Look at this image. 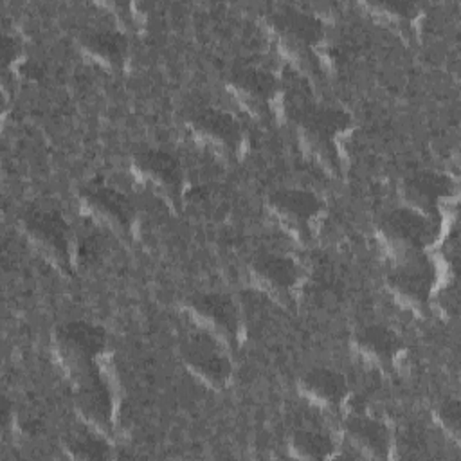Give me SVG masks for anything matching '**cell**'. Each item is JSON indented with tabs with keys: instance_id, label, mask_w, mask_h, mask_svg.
<instances>
[{
	"instance_id": "16",
	"label": "cell",
	"mask_w": 461,
	"mask_h": 461,
	"mask_svg": "<svg viewBox=\"0 0 461 461\" xmlns=\"http://www.w3.org/2000/svg\"><path fill=\"white\" fill-rule=\"evenodd\" d=\"M344 430L349 443L371 459H387L391 454V430L385 423L366 414L362 407H351L344 421Z\"/></svg>"
},
{
	"instance_id": "19",
	"label": "cell",
	"mask_w": 461,
	"mask_h": 461,
	"mask_svg": "<svg viewBox=\"0 0 461 461\" xmlns=\"http://www.w3.org/2000/svg\"><path fill=\"white\" fill-rule=\"evenodd\" d=\"M355 348L366 360L380 367H391L398 360L403 344L391 328L369 324L355 333Z\"/></svg>"
},
{
	"instance_id": "22",
	"label": "cell",
	"mask_w": 461,
	"mask_h": 461,
	"mask_svg": "<svg viewBox=\"0 0 461 461\" xmlns=\"http://www.w3.org/2000/svg\"><path fill=\"white\" fill-rule=\"evenodd\" d=\"M65 450L74 459H106L110 456V447L101 436L94 432H74L65 441Z\"/></svg>"
},
{
	"instance_id": "5",
	"label": "cell",
	"mask_w": 461,
	"mask_h": 461,
	"mask_svg": "<svg viewBox=\"0 0 461 461\" xmlns=\"http://www.w3.org/2000/svg\"><path fill=\"white\" fill-rule=\"evenodd\" d=\"M180 357L185 367L203 384L220 389L232 375V364L220 340L205 330L189 333L180 342Z\"/></svg>"
},
{
	"instance_id": "6",
	"label": "cell",
	"mask_w": 461,
	"mask_h": 461,
	"mask_svg": "<svg viewBox=\"0 0 461 461\" xmlns=\"http://www.w3.org/2000/svg\"><path fill=\"white\" fill-rule=\"evenodd\" d=\"M436 283V267L423 254L403 256L387 274V288L400 304L421 310L430 295Z\"/></svg>"
},
{
	"instance_id": "9",
	"label": "cell",
	"mask_w": 461,
	"mask_h": 461,
	"mask_svg": "<svg viewBox=\"0 0 461 461\" xmlns=\"http://www.w3.org/2000/svg\"><path fill=\"white\" fill-rule=\"evenodd\" d=\"M74 407L85 423L94 430L108 432L113 420V398L108 384L101 376L99 367L74 378Z\"/></svg>"
},
{
	"instance_id": "12",
	"label": "cell",
	"mask_w": 461,
	"mask_h": 461,
	"mask_svg": "<svg viewBox=\"0 0 461 461\" xmlns=\"http://www.w3.org/2000/svg\"><path fill=\"white\" fill-rule=\"evenodd\" d=\"M77 196L83 209L94 220L119 232L131 230L135 221V209L121 191L101 182H90L79 189Z\"/></svg>"
},
{
	"instance_id": "2",
	"label": "cell",
	"mask_w": 461,
	"mask_h": 461,
	"mask_svg": "<svg viewBox=\"0 0 461 461\" xmlns=\"http://www.w3.org/2000/svg\"><path fill=\"white\" fill-rule=\"evenodd\" d=\"M52 342L58 362L74 380L97 366L106 348V335L92 322L68 321L54 330Z\"/></svg>"
},
{
	"instance_id": "14",
	"label": "cell",
	"mask_w": 461,
	"mask_h": 461,
	"mask_svg": "<svg viewBox=\"0 0 461 461\" xmlns=\"http://www.w3.org/2000/svg\"><path fill=\"white\" fill-rule=\"evenodd\" d=\"M454 182L434 171H420L402 182V198L405 205L432 218L452 196Z\"/></svg>"
},
{
	"instance_id": "13",
	"label": "cell",
	"mask_w": 461,
	"mask_h": 461,
	"mask_svg": "<svg viewBox=\"0 0 461 461\" xmlns=\"http://www.w3.org/2000/svg\"><path fill=\"white\" fill-rule=\"evenodd\" d=\"M187 310L202 330L220 342H234L240 335V313L234 301L223 294H196L189 299Z\"/></svg>"
},
{
	"instance_id": "23",
	"label": "cell",
	"mask_w": 461,
	"mask_h": 461,
	"mask_svg": "<svg viewBox=\"0 0 461 461\" xmlns=\"http://www.w3.org/2000/svg\"><path fill=\"white\" fill-rule=\"evenodd\" d=\"M436 420L441 425L443 430H447L454 439L459 438V427H461V405L456 398L445 400L436 409Z\"/></svg>"
},
{
	"instance_id": "4",
	"label": "cell",
	"mask_w": 461,
	"mask_h": 461,
	"mask_svg": "<svg viewBox=\"0 0 461 461\" xmlns=\"http://www.w3.org/2000/svg\"><path fill=\"white\" fill-rule=\"evenodd\" d=\"M378 236L393 252L409 256L423 252L434 241L436 227L432 218L405 205L389 211L378 221Z\"/></svg>"
},
{
	"instance_id": "1",
	"label": "cell",
	"mask_w": 461,
	"mask_h": 461,
	"mask_svg": "<svg viewBox=\"0 0 461 461\" xmlns=\"http://www.w3.org/2000/svg\"><path fill=\"white\" fill-rule=\"evenodd\" d=\"M351 119L337 108H310L297 117V133L304 149L326 169L339 171V140Z\"/></svg>"
},
{
	"instance_id": "21",
	"label": "cell",
	"mask_w": 461,
	"mask_h": 461,
	"mask_svg": "<svg viewBox=\"0 0 461 461\" xmlns=\"http://www.w3.org/2000/svg\"><path fill=\"white\" fill-rule=\"evenodd\" d=\"M290 454L299 459H326L335 452L333 439L317 430H297L290 438Z\"/></svg>"
},
{
	"instance_id": "17",
	"label": "cell",
	"mask_w": 461,
	"mask_h": 461,
	"mask_svg": "<svg viewBox=\"0 0 461 461\" xmlns=\"http://www.w3.org/2000/svg\"><path fill=\"white\" fill-rule=\"evenodd\" d=\"M249 270L252 281L276 297L288 295L301 281L299 265L281 254H259L250 261Z\"/></svg>"
},
{
	"instance_id": "8",
	"label": "cell",
	"mask_w": 461,
	"mask_h": 461,
	"mask_svg": "<svg viewBox=\"0 0 461 461\" xmlns=\"http://www.w3.org/2000/svg\"><path fill=\"white\" fill-rule=\"evenodd\" d=\"M137 180L169 203H176L184 189V173L178 160L160 149L139 151L131 160Z\"/></svg>"
},
{
	"instance_id": "3",
	"label": "cell",
	"mask_w": 461,
	"mask_h": 461,
	"mask_svg": "<svg viewBox=\"0 0 461 461\" xmlns=\"http://www.w3.org/2000/svg\"><path fill=\"white\" fill-rule=\"evenodd\" d=\"M20 225L29 243L50 263L68 270L74 256V238L68 223L58 211L29 209Z\"/></svg>"
},
{
	"instance_id": "18",
	"label": "cell",
	"mask_w": 461,
	"mask_h": 461,
	"mask_svg": "<svg viewBox=\"0 0 461 461\" xmlns=\"http://www.w3.org/2000/svg\"><path fill=\"white\" fill-rule=\"evenodd\" d=\"M301 393L315 405L324 409H337L348 400L346 378L328 367H315L306 371L299 380Z\"/></svg>"
},
{
	"instance_id": "10",
	"label": "cell",
	"mask_w": 461,
	"mask_h": 461,
	"mask_svg": "<svg viewBox=\"0 0 461 461\" xmlns=\"http://www.w3.org/2000/svg\"><path fill=\"white\" fill-rule=\"evenodd\" d=\"M229 90L238 103L254 117H267L277 101V79L258 67H240L229 76Z\"/></svg>"
},
{
	"instance_id": "15",
	"label": "cell",
	"mask_w": 461,
	"mask_h": 461,
	"mask_svg": "<svg viewBox=\"0 0 461 461\" xmlns=\"http://www.w3.org/2000/svg\"><path fill=\"white\" fill-rule=\"evenodd\" d=\"M272 31L288 52L306 58L322 40V25L312 14L285 9L272 16Z\"/></svg>"
},
{
	"instance_id": "20",
	"label": "cell",
	"mask_w": 461,
	"mask_h": 461,
	"mask_svg": "<svg viewBox=\"0 0 461 461\" xmlns=\"http://www.w3.org/2000/svg\"><path fill=\"white\" fill-rule=\"evenodd\" d=\"M81 50L95 63L106 68H121L128 56L124 34L110 29H92L79 36Z\"/></svg>"
},
{
	"instance_id": "11",
	"label": "cell",
	"mask_w": 461,
	"mask_h": 461,
	"mask_svg": "<svg viewBox=\"0 0 461 461\" xmlns=\"http://www.w3.org/2000/svg\"><path fill=\"white\" fill-rule=\"evenodd\" d=\"M187 124L194 139L216 153L236 155L243 144L241 126L223 110L200 108L191 113Z\"/></svg>"
},
{
	"instance_id": "24",
	"label": "cell",
	"mask_w": 461,
	"mask_h": 461,
	"mask_svg": "<svg viewBox=\"0 0 461 461\" xmlns=\"http://www.w3.org/2000/svg\"><path fill=\"white\" fill-rule=\"evenodd\" d=\"M376 9L384 11V16L391 20H400V22H409L416 14V7L412 4H402V2H393V4H378L375 5Z\"/></svg>"
},
{
	"instance_id": "7",
	"label": "cell",
	"mask_w": 461,
	"mask_h": 461,
	"mask_svg": "<svg viewBox=\"0 0 461 461\" xmlns=\"http://www.w3.org/2000/svg\"><path fill=\"white\" fill-rule=\"evenodd\" d=\"M267 205L274 218L286 229V232L299 240L312 236V230L324 209L322 200L315 193L295 187L270 193Z\"/></svg>"
}]
</instances>
